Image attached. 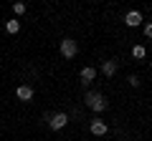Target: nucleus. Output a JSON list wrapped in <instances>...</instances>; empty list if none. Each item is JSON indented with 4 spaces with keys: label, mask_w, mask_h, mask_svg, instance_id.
I'll return each instance as SVG.
<instances>
[{
    "label": "nucleus",
    "mask_w": 152,
    "mask_h": 141,
    "mask_svg": "<svg viewBox=\"0 0 152 141\" xmlns=\"http://www.w3.org/2000/svg\"><path fill=\"white\" fill-rule=\"evenodd\" d=\"M84 101H86V106H89L91 111H96V114L107 111V106H109V101H107L99 91H86V98H84Z\"/></svg>",
    "instance_id": "obj_1"
},
{
    "label": "nucleus",
    "mask_w": 152,
    "mask_h": 141,
    "mask_svg": "<svg viewBox=\"0 0 152 141\" xmlns=\"http://www.w3.org/2000/svg\"><path fill=\"white\" fill-rule=\"evenodd\" d=\"M58 50H61L64 58H74V55L79 53V45H76L74 38H64V40H61V45H58Z\"/></svg>",
    "instance_id": "obj_2"
},
{
    "label": "nucleus",
    "mask_w": 152,
    "mask_h": 141,
    "mask_svg": "<svg viewBox=\"0 0 152 141\" xmlns=\"http://www.w3.org/2000/svg\"><path fill=\"white\" fill-rule=\"evenodd\" d=\"M66 124H69V116H66L64 111H58V114H51V119H48V126H51L53 131H61Z\"/></svg>",
    "instance_id": "obj_3"
},
{
    "label": "nucleus",
    "mask_w": 152,
    "mask_h": 141,
    "mask_svg": "<svg viewBox=\"0 0 152 141\" xmlns=\"http://www.w3.org/2000/svg\"><path fill=\"white\" fill-rule=\"evenodd\" d=\"M94 76H96V68H94V65H84L81 68V83L84 86H89V83L94 81Z\"/></svg>",
    "instance_id": "obj_4"
},
{
    "label": "nucleus",
    "mask_w": 152,
    "mask_h": 141,
    "mask_svg": "<svg viewBox=\"0 0 152 141\" xmlns=\"http://www.w3.org/2000/svg\"><path fill=\"white\" fill-rule=\"evenodd\" d=\"M15 96L20 98V101H26V103H28V101H31V98H33V88L28 86V83H23V86H18Z\"/></svg>",
    "instance_id": "obj_5"
},
{
    "label": "nucleus",
    "mask_w": 152,
    "mask_h": 141,
    "mask_svg": "<svg viewBox=\"0 0 152 141\" xmlns=\"http://www.w3.org/2000/svg\"><path fill=\"white\" fill-rule=\"evenodd\" d=\"M107 131H109V126L104 124L102 119H94V121H91V134H94V136H104Z\"/></svg>",
    "instance_id": "obj_6"
},
{
    "label": "nucleus",
    "mask_w": 152,
    "mask_h": 141,
    "mask_svg": "<svg viewBox=\"0 0 152 141\" xmlns=\"http://www.w3.org/2000/svg\"><path fill=\"white\" fill-rule=\"evenodd\" d=\"M124 23H127V25H129V28H137V25H140V23H142V15H140V13H137V10H129V13H127V15H124Z\"/></svg>",
    "instance_id": "obj_7"
},
{
    "label": "nucleus",
    "mask_w": 152,
    "mask_h": 141,
    "mask_svg": "<svg viewBox=\"0 0 152 141\" xmlns=\"http://www.w3.org/2000/svg\"><path fill=\"white\" fill-rule=\"evenodd\" d=\"M102 73L107 78H112L114 73H117V60H104V65H102Z\"/></svg>",
    "instance_id": "obj_8"
},
{
    "label": "nucleus",
    "mask_w": 152,
    "mask_h": 141,
    "mask_svg": "<svg viewBox=\"0 0 152 141\" xmlns=\"http://www.w3.org/2000/svg\"><path fill=\"white\" fill-rule=\"evenodd\" d=\"M5 30L10 33V35H15V33L20 30V23H18V20H5Z\"/></svg>",
    "instance_id": "obj_9"
},
{
    "label": "nucleus",
    "mask_w": 152,
    "mask_h": 141,
    "mask_svg": "<svg viewBox=\"0 0 152 141\" xmlns=\"http://www.w3.org/2000/svg\"><path fill=\"white\" fill-rule=\"evenodd\" d=\"M132 55H134V58H145V55H147V50H145V45H134V48H132Z\"/></svg>",
    "instance_id": "obj_10"
},
{
    "label": "nucleus",
    "mask_w": 152,
    "mask_h": 141,
    "mask_svg": "<svg viewBox=\"0 0 152 141\" xmlns=\"http://www.w3.org/2000/svg\"><path fill=\"white\" fill-rule=\"evenodd\" d=\"M13 10H15V15H23V13H26V3H15Z\"/></svg>",
    "instance_id": "obj_11"
},
{
    "label": "nucleus",
    "mask_w": 152,
    "mask_h": 141,
    "mask_svg": "<svg viewBox=\"0 0 152 141\" xmlns=\"http://www.w3.org/2000/svg\"><path fill=\"white\" fill-rule=\"evenodd\" d=\"M145 38H152V23H147V25H145Z\"/></svg>",
    "instance_id": "obj_12"
},
{
    "label": "nucleus",
    "mask_w": 152,
    "mask_h": 141,
    "mask_svg": "<svg viewBox=\"0 0 152 141\" xmlns=\"http://www.w3.org/2000/svg\"><path fill=\"white\" fill-rule=\"evenodd\" d=\"M129 86H140V78H137V76H129Z\"/></svg>",
    "instance_id": "obj_13"
}]
</instances>
